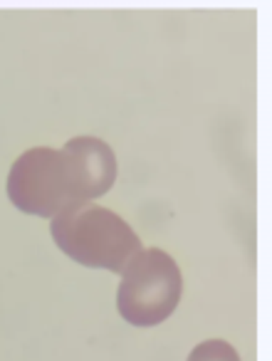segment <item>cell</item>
I'll list each match as a JSON object with an SVG mask.
<instances>
[{"label":"cell","mask_w":272,"mask_h":361,"mask_svg":"<svg viewBox=\"0 0 272 361\" xmlns=\"http://www.w3.org/2000/svg\"><path fill=\"white\" fill-rule=\"evenodd\" d=\"M114 180V149L99 136H75L62 149L23 151L8 173V198L23 213L57 218L89 206Z\"/></svg>","instance_id":"1"},{"label":"cell","mask_w":272,"mask_h":361,"mask_svg":"<svg viewBox=\"0 0 272 361\" xmlns=\"http://www.w3.org/2000/svg\"><path fill=\"white\" fill-rule=\"evenodd\" d=\"M50 233L67 257L109 272H124V267L144 250L142 238L119 213L94 203L52 218Z\"/></svg>","instance_id":"2"},{"label":"cell","mask_w":272,"mask_h":361,"mask_svg":"<svg viewBox=\"0 0 272 361\" xmlns=\"http://www.w3.org/2000/svg\"><path fill=\"white\" fill-rule=\"evenodd\" d=\"M183 295V275L161 247H144L121 272L116 310L129 324L154 326L173 314Z\"/></svg>","instance_id":"3"},{"label":"cell","mask_w":272,"mask_h":361,"mask_svg":"<svg viewBox=\"0 0 272 361\" xmlns=\"http://www.w3.org/2000/svg\"><path fill=\"white\" fill-rule=\"evenodd\" d=\"M186 361H242L235 346L225 339H206L191 349Z\"/></svg>","instance_id":"4"}]
</instances>
